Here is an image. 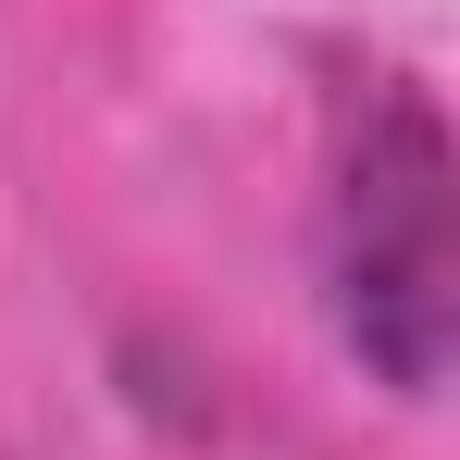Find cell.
<instances>
[{
    "instance_id": "cell-1",
    "label": "cell",
    "mask_w": 460,
    "mask_h": 460,
    "mask_svg": "<svg viewBox=\"0 0 460 460\" xmlns=\"http://www.w3.org/2000/svg\"><path fill=\"white\" fill-rule=\"evenodd\" d=\"M448 112L423 75H361L323 137V311L385 398L448 385L460 323V225H448Z\"/></svg>"
}]
</instances>
